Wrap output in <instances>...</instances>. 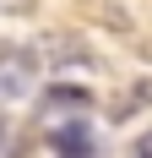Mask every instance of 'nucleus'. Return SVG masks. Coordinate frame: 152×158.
I'll use <instances>...</instances> for the list:
<instances>
[{"label": "nucleus", "instance_id": "obj_5", "mask_svg": "<svg viewBox=\"0 0 152 158\" xmlns=\"http://www.w3.org/2000/svg\"><path fill=\"white\" fill-rule=\"evenodd\" d=\"M0 142H6V120H0Z\"/></svg>", "mask_w": 152, "mask_h": 158}, {"label": "nucleus", "instance_id": "obj_3", "mask_svg": "<svg viewBox=\"0 0 152 158\" xmlns=\"http://www.w3.org/2000/svg\"><path fill=\"white\" fill-rule=\"evenodd\" d=\"M49 147L65 153V158H87V153H98V131L82 126V120H71V126H54V131H49Z\"/></svg>", "mask_w": 152, "mask_h": 158}, {"label": "nucleus", "instance_id": "obj_2", "mask_svg": "<svg viewBox=\"0 0 152 158\" xmlns=\"http://www.w3.org/2000/svg\"><path fill=\"white\" fill-rule=\"evenodd\" d=\"M92 104H98V98H92V87H82V82H54V87H44V98H38L44 114H65V109L87 114Z\"/></svg>", "mask_w": 152, "mask_h": 158}, {"label": "nucleus", "instance_id": "obj_1", "mask_svg": "<svg viewBox=\"0 0 152 158\" xmlns=\"http://www.w3.org/2000/svg\"><path fill=\"white\" fill-rule=\"evenodd\" d=\"M38 77V49L33 44H0V93H27Z\"/></svg>", "mask_w": 152, "mask_h": 158}, {"label": "nucleus", "instance_id": "obj_4", "mask_svg": "<svg viewBox=\"0 0 152 158\" xmlns=\"http://www.w3.org/2000/svg\"><path fill=\"white\" fill-rule=\"evenodd\" d=\"M136 158H152V131H141V136H136Z\"/></svg>", "mask_w": 152, "mask_h": 158}]
</instances>
